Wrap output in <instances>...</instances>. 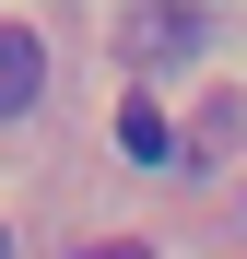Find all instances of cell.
I'll list each match as a JSON object with an SVG mask.
<instances>
[{
	"mask_svg": "<svg viewBox=\"0 0 247 259\" xmlns=\"http://www.w3.org/2000/svg\"><path fill=\"white\" fill-rule=\"evenodd\" d=\"M118 48H130L141 71H177L212 48V12H118Z\"/></svg>",
	"mask_w": 247,
	"mask_h": 259,
	"instance_id": "6da1fadb",
	"label": "cell"
},
{
	"mask_svg": "<svg viewBox=\"0 0 247 259\" xmlns=\"http://www.w3.org/2000/svg\"><path fill=\"white\" fill-rule=\"evenodd\" d=\"M0 259H12V224H0Z\"/></svg>",
	"mask_w": 247,
	"mask_h": 259,
	"instance_id": "5b68a950",
	"label": "cell"
},
{
	"mask_svg": "<svg viewBox=\"0 0 247 259\" xmlns=\"http://www.w3.org/2000/svg\"><path fill=\"white\" fill-rule=\"evenodd\" d=\"M118 142H130V153H141V165H165V153H177V142H165V118H153V106H141V95H130V106H118Z\"/></svg>",
	"mask_w": 247,
	"mask_h": 259,
	"instance_id": "3957f363",
	"label": "cell"
},
{
	"mask_svg": "<svg viewBox=\"0 0 247 259\" xmlns=\"http://www.w3.org/2000/svg\"><path fill=\"white\" fill-rule=\"evenodd\" d=\"M82 259H153V247H82Z\"/></svg>",
	"mask_w": 247,
	"mask_h": 259,
	"instance_id": "277c9868",
	"label": "cell"
},
{
	"mask_svg": "<svg viewBox=\"0 0 247 259\" xmlns=\"http://www.w3.org/2000/svg\"><path fill=\"white\" fill-rule=\"evenodd\" d=\"M35 95H47V48H35V24H0V130H12Z\"/></svg>",
	"mask_w": 247,
	"mask_h": 259,
	"instance_id": "7a4b0ae2",
	"label": "cell"
}]
</instances>
